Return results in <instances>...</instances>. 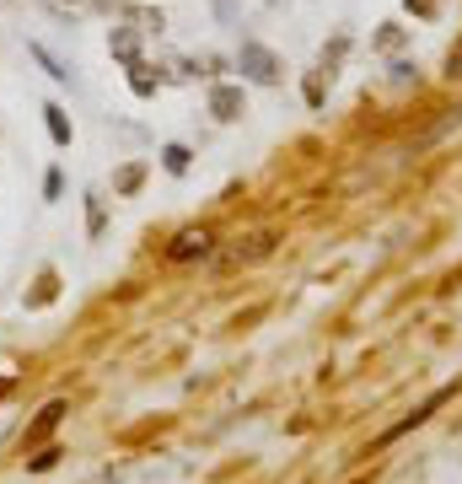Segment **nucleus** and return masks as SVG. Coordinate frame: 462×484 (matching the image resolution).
<instances>
[{"instance_id": "1a4fd4ad", "label": "nucleus", "mask_w": 462, "mask_h": 484, "mask_svg": "<svg viewBox=\"0 0 462 484\" xmlns=\"http://www.w3.org/2000/svg\"><path fill=\"white\" fill-rule=\"evenodd\" d=\"M140 178H145V172H140V167H124V172H118V189H124V194H129V189H140Z\"/></svg>"}, {"instance_id": "20e7f679", "label": "nucleus", "mask_w": 462, "mask_h": 484, "mask_svg": "<svg viewBox=\"0 0 462 484\" xmlns=\"http://www.w3.org/2000/svg\"><path fill=\"white\" fill-rule=\"evenodd\" d=\"M43 124H48V135H54L59 145H70V119H65V108L48 102V108H43Z\"/></svg>"}, {"instance_id": "39448f33", "label": "nucleus", "mask_w": 462, "mask_h": 484, "mask_svg": "<svg viewBox=\"0 0 462 484\" xmlns=\"http://www.w3.org/2000/svg\"><path fill=\"white\" fill-rule=\"evenodd\" d=\"M113 54H118V59H129V70H135V65H140V43H135V32H124V27H118V32H113Z\"/></svg>"}, {"instance_id": "f03ea898", "label": "nucleus", "mask_w": 462, "mask_h": 484, "mask_svg": "<svg viewBox=\"0 0 462 484\" xmlns=\"http://www.w3.org/2000/svg\"><path fill=\"white\" fill-rule=\"evenodd\" d=\"M210 108H215V119H237V113H242V92H237V86H215Z\"/></svg>"}, {"instance_id": "f257e3e1", "label": "nucleus", "mask_w": 462, "mask_h": 484, "mask_svg": "<svg viewBox=\"0 0 462 484\" xmlns=\"http://www.w3.org/2000/svg\"><path fill=\"white\" fill-rule=\"evenodd\" d=\"M242 70H248V81H258V86L280 81V59H275L264 43H242Z\"/></svg>"}, {"instance_id": "423d86ee", "label": "nucleus", "mask_w": 462, "mask_h": 484, "mask_svg": "<svg viewBox=\"0 0 462 484\" xmlns=\"http://www.w3.org/2000/svg\"><path fill=\"white\" fill-rule=\"evenodd\" d=\"M59 415H65V404H48V409H43V420H38V426L27 431V447H32V442H43V436H48V431L59 426Z\"/></svg>"}, {"instance_id": "0eeeda50", "label": "nucleus", "mask_w": 462, "mask_h": 484, "mask_svg": "<svg viewBox=\"0 0 462 484\" xmlns=\"http://www.w3.org/2000/svg\"><path fill=\"white\" fill-rule=\"evenodd\" d=\"M32 59H38V65H43V70H48L54 81H70V70H65V65H59V59H54V54H48L43 43H32Z\"/></svg>"}, {"instance_id": "9b49d317", "label": "nucleus", "mask_w": 462, "mask_h": 484, "mask_svg": "<svg viewBox=\"0 0 462 484\" xmlns=\"http://www.w3.org/2000/svg\"><path fill=\"white\" fill-rule=\"evenodd\" d=\"M452 75H462V54H452Z\"/></svg>"}, {"instance_id": "7ed1b4c3", "label": "nucleus", "mask_w": 462, "mask_h": 484, "mask_svg": "<svg viewBox=\"0 0 462 484\" xmlns=\"http://www.w3.org/2000/svg\"><path fill=\"white\" fill-rule=\"evenodd\" d=\"M172 259H194V253H210V232H183L172 248H167Z\"/></svg>"}, {"instance_id": "9d476101", "label": "nucleus", "mask_w": 462, "mask_h": 484, "mask_svg": "<svg viewBox=\"0 0 462 484\" xmlns=\"http://www.w3.org/2000/svg\"><path fill=\"white\" fill-rule=\"evenodd\" d=\"M54 463H59V453H54V447H48V453H38V458H32V463H27V469H54Z\"/></svg>"}, {"instance_id": "6e6552de", "label": "nucleus", "mask_w": 462, "mask_h": 484, "mask_svg": "<svg viewBox=\"0 0 462 484\" xmlns=\"http://www.w3.org/2000/svg\"><path fill=\"white\" fill-rule=\"evenodd\" d=\"M161 162H167V172H183V167H188V151H183V145H167Z\"/></svg>"}]
</instances>
